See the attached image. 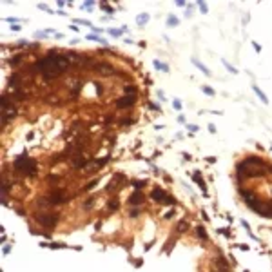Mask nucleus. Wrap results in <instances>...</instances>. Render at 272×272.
Returning a JSON list of instances; mask_svg holds the SVG:
<instances>
[{"label":"nucleus","instance_id":"obj_1","mask_svg":"<svg viewBox=\"0 0 272 272\" xmlns=\"http://www.w3.org/2000/svg\"><path fill=\"white\" fill-rule=\"evenodd\" d=\"M69 64H71V56H67V54H56V53L51 51L47 56H44L34 65V69L40 71L44 74V78L51 80V78H56L58 74H62L69 67Z\"/></svg>","mask_w":272,"mask_h":272},{"label":"nucleus","instance_id":"obj_2","mask_svg":"<svg viewBox=\"0 0 272 272\" xmlns=\"http://www.w3.org/2000/svg\"><path fill=\"white\" fill-rule=\"evenodd\" d=\"M15 169L20 171V172H24V174L34 176V174H36V162H34L33 158L22 154V156H18V158L15 160Z\"/></svg>","mask_w":272,"mask_h":272},{"label":"nucleus","instance_id":"obj_3","mask_svg":"<svg viewBox=\"0 0 272 272\" xmlns=\"http://www.w3.org/2000/svg\"><path fill=\"white\" fill-rule=\"evenodd\" d=\"M34 218H36V221H38L40 225H44L45 229L54 227V223L58 221V216L53 214V212H40V214H36Z\"/></svg>","mask_w":272,"mask_h":272},{"label":"nucleus","instance_id":"obj_4","mask_svg":"<svg viewBox=\"0 0 272 272\" xmlns=\"http://www.w3.org/2000/svg\"><path fill=\"white\" fill-rule=\"evenodd\" d=\"M151 198L154 200V202H158V203H171V205H174L176 203V200L172 198V196H169L165 191H162V189H154L152 192H151Z\"/></svg>","mask_w":272,"mask_h":272},{"label":"nucleus","instance_id":"obj_5","mask_svg":"<svg viewBox=\"0 0 272 272\" xmlns=\"http://www.w3.org/2000/svg\"><path fill=\"white\" fill-rule=\"evenodd\" d=\"M69 198H67V194L64 192V191H53L49 196H47V202H49V205H60V203H64V202H67Z\"/></svg>","mask_w":272,"mask_h":272},{"label":"nucleus","instance_id":"obj_6","mask_svg":"<svg viewBox=\"0 0 272 272\" xmlns=\"http://www.w3.org/2000/svg\"><path fill=\"white\" fill-rule=\"evenodd\" d=\"M136 103V94H127V96H122L120 100H116V107L118 109H123V107H131Z\"/></svg>","mask_w":272,"mask_h":272},{"label":"nucleus","instance_id":"obj_7","mask_svg":"<svg viewBox=\"0 0 272 272\" xmlns=\"http://www.w3.org/2000/svg\"><path fill=\"white\" fill-rule=\"evenodd\" d=\"M129 203H131V205H140V203H143V192H140V191L133 192L131 198H129Z\"/></svg>","mask_w":272,"mask_h":272},{"label":"nucleus","instance_id":"obj_8","mask_svg":"<svg viewBox=\"0 0 272 272\" xmlns=\"http://www.w3.org/2000/svg\"><path fill=\"white\" fill-rule=\"evenodd\" d=\"M192 64H194V65H196V67H198V69H200V71H202L203 74L211 76V71H209V69H207V67H205V65H203V64H202V62H200L198 58H192Z\"/></svg>","mask_w":272,"mask_h":272},{"label":"nucleus","instance_id":"obj_9","mask_svg":"<svg viewBox=\"0 0 272 272\" xmlns=\"http://www.w3.org/2000/svg\"><path fill=\"white\" fill-rule=\"evenodd\" d=\"M252 89H254V93H256V94L260 96V100H261L263 103H267V102H269V98H267V94H265V93H263V91H261V89H260L258 85H252Z\"/></svg>","mask_w":272,"mask_h":272},{"label":"nucleus","instance_id":"obj_10","mask_svg":"<svg viewBox=\"0 0 272 272\" xmlns=\"http://www.w3.org/2000/svg\"><path fill=\"white\" fill-rule=\"evenodd\" d=\"M192 180H194V182H196V183L202 187V191L205 192V182H203V178L200 176V172H194V174H192Z\"/></svg>","mask_w":272,"mask_h":272},{"label":"nucleus","instance_id":"obj_11","mask_svg":"<svg viewBox=\"0 0 272 272\" xmlns=\"http://www.w3.org/2000/svg\"><path fill=\"white\" fill-rule=\"evenodd\" d=\"M147 22H149V15H145V13L136 16V24H138V25H145Z\"/></svg>","mask_w":272,"mask_h":272},{"label":"nucleus","instance_id":"obj_12","mask_svg":"<svg viewBox=\"0 0 272 272\" xmlns=\"http://www.w3.org/2000/svg\"><path fill=\"white\" fill-rule=\"evenodd\" d=\"M154 67H156V69H160V71H163V73H167V71H169V65H167V64H162L160 60H154Z\"/></svg>","mask_w":272,"mask_h":272},{"label":"nucleus","instance_id":"obj_13","mask_svg":"<svg viewBox=\"0 0 272 272\" xmlns=\"http://www.w3.org/2000/svg\"><path fill=\"white\" fill-rule=\"evenodd\" d=\"M196 234H198L202 240H207V232H205V229H203L202 225H198V227H196Z\"/></svg>","mask_w":272,"mask_h":272},{"label":"nucleus","instance_id":"obj_14","mask_svg":"<svg viewBox=\"0 0 272 272\" xmlns=\"http://www.w3.org/2000/svg\"><path fill=\"white\" fill-rule=\"evenodd\" d=\"M123 91H125L127 94H136V87H134V85H125Z\"/></svg>","mask_w":272,"mask_h":272},{"label":"nucleus","instance_id":"obj_15","mask_svg":"<svg viewBox=\"0 0 272 272\" xmlns=\"http://www.w3.org/2000/svg\"><path fill=\"white\" fill-rule=\"evenodd\" d=\"M167 24H169V25H178V18H176L174 15H171V16L167 18Z\"/></svg>","mask_w":272,"mask_h":272},{"label":"nucleus","instance_id":"obj_16","mask_svg":"<svg viewBox=\"0 0 272 272\" xmlns=\"http://www.w3.org/2000/svg\"><path fill=\"white\" fill-rule=\"evenodd\" d=\"M223 65H225V67H227V69H229V71H231L232 74H238V69H234V67H232V65H231V64H229L227 60H223Z\"/></svg>","mask_w":272,"mask_h":272},{"label":"nucleus","instance_id":"obj_17","mask_svg":"<svg viewBox=\"0 0 272 272\" xmlns=\"http://www.w3.org/2000/svg\"><path fill=\"white\" fill-rule=\"evenodd\" d=\"M187 227H189V225H187V221H180L176 229H178V232H183V231H187Z\"/></svg>","mask_w":272,"mask_h":272},{"label":"nucleus","instance_id":"obj_18","mask_svg":"<svg viewBox=\"0 0 272 272\" xmlns=\"http://www.w3.org/2000/svg\"><path fill=\"white\" fill-rule=\"evenodd\" d=\"M202 91H203L205 94H209V96H214V89H211V87H207V85H203Z\"/></svg>","mask_w":272,"mask_h":272},{"label":"nucleus","instance_id":"obj_19","mask_svg":"<svg viewBox=\"0 0 272 272\" xmlns=\"http://www.w3.org/2000/svg\"><path fill=\"white\" fill-rule=\"evenodd\" d=\"M109 209H113V211L118 209V200H116V198H113V200L109 202Z\"/></svg>","mask_w":272,"mask_h":272},{"label":"nucleus","instance_id":"obj_20","mask_svg":"<svg viewBox=\"0 0 272 272\" xmlns=\"http://www.w3.org/2000/svg\"><path fill=\"white\" fill-rule=\"evenodd\" d=\"M93 203H94V198H89V200L84 203V209H91V207H93Z\"/></svg>","mask_w":272,"mask_h":272},{"label":"nucleus","instance_id":"obj_21","mask_svg":"<svg viewBox=\"0 0 272 272\" xmlns=\"http://www.w3.org/2000/svg\"><path fill=\"white\" fill-rule=\"evenodd\" d=\"M109 33H111L113 36H120V34H122V29H109Z\"/></svg>","mask_w":272,"mask_h":272},{"label":"nucleus","instance_id":"obj_22","mask_svg":"<svg viewBox=\"0 0 272 272\" xmlns=\"http://www.w3.org/2000/svg\"><path fill=\"white\" fill-rule=\"evenodd\" d=\"M45 34H47V31H36V33H34V36H36V38H44Z\"/></svg>","mask_w":272,"mask_h":272},{"label":"nucleus","instance_id":"obj_23","mask_svg":"<svg viewBox=\"0 0 272 272\" xmlns=\"http://www.w3.org/2000/svg\"><path fill=\"white\" fill-rule=\"evenodd\" d=\"M133 185H134L136 189H142V187L145 185V182H138V180H136V182H133Z\"/></svg>","mask_w":272,"mask_h":272},{"label":"nucleus","instance_id":"obj_24","mask_svg":"<svg viewBox=\"0 0 272 272\" xmlns=\"http://www.w3.org/2000/svg\"><path fill=\"white\" fill-rule=\"evenodd\" d=\"M93 5H94V2H84V4H82V9H84V7L89 9V7H93Z\"/></svg>","mask_w":272,"mask_h":272},{"label":"nucleus","instance_id":"obj_25","mask_svg":"<svg viewBox=\"0 0 272 272\" xmlns=\"http://www.w3.org/2000/svg\"><path fill=\"white\" fill-rule=\"evenodd\" d=\"M198 5H200L202 13H207V5H205V2H198Z\"/></svg>","mask_w":272,"mask_h":272},{"label":"nucleus","instance_id":"obj_26","mask_svg":"<svg viewBox=\"0 0 272 272\" xmlns=\"http://www.w3.org/2000/svg\"><path fill=\"white\" fill-rule=\"evenodd\" d=\"M102 7H103V9H105V11H107V13H109V15H111V13H113V9H111V7H109V5H107V4H102Z\"/></svg>","mask_w":272,"mask_h":272},{"label":"nucleus","instance_id":"obj_27","mask_svg":"<svg viewBox=\"0 0 272 272\" xmlns=\"http://www.w3.org/2000/svg\"><path fill=\"white\" fill-rule=\"evenodd\" d=\"M174 109H182V103L178 100H174Z\"/></svg>","mask_w":272,"mask_h":272},{"label":"nucleus","instance_id":"obj_28","mask_svg":"<svg viewBox=\"0 0 272 272\" xmlns=\"http://www.w3.org/2000/svg\"><path fill=\"white\" fill-rule=\"evenodd\" d=\"M172 216H174V211H169V212L165 214V218H167V220H169V218H172Z\"/></svg>","mask_w":272,"mask_h":272},{"label":"nucleus","instance_id":"obj_29","mask_svg":"<svg viewBox=\"0 0 272 272\" xmlns=\"http://www.w3.org/2000/svg\"><path fill=\"white\" fill-rule=\"evenodd\" d=\"M136 216H138V209H134V211L131 212V218H136Z\"/></svg>","mask_w":272,"mask_h":272},{"label":"nucleus","instance_id":"obj_30","mask_svg":"<svg viewBox=\"0 0 272 272\" xmlns=\"http://www.w3.org/2000/svg\"><path fill=\"white\" fill-rule=\"evenodd\" d=\"M252 45H254V49H256V51H258V53H260V51H261V47H260V45H258V44H256V42H254V44H252Z\"/></svg>","mask_w":272,"mask_h":272},{"label":"nucleus","instance_id":"obj_31","mask_svg":"<svg viewBox=\"0 0 272 272\" xmlns=\"http://www.w3.org/2000/svg\"><path fill=\"white\" fill-rule=\"evenodd\" d=\"M187 127H189L191 131H198V125H187Z\"/></svg>","mask_w":272,"mask_h":272},{"label":"nucleus","instance_id":"obj_32","mask_svg":"<svg viewBox=\"0 0 272 272\" xmlns=\"http://www.w3.org/2000/svg\"><path fill=\"white\" fill-rule=\"evenodd\" d=\"M270 172H272V169H270Z\"/></svg>","mask_w":272,"mask_h":272}]
</instances>
